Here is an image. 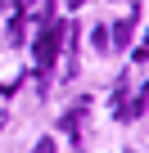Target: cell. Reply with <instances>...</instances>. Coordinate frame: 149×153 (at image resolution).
Returning a JSON list of instances; mask_svg holds the SVG:
<instances>
[{
    "mask_svg": "<svg viewBox=\"0 0 149 153\" xmlns=\"http://www.w3.org/2000/svg\"><path fill=\"white\" fill-rule=\"evenodd\" d=\"M59 41H63V23H50V27L41 32V41H36V63H41V72L54 63V54H59Z\"/></svg>",
    "mask_w": 149,
    "mask_h": 153,
    "instance_id": "6da1fadb",
    "label": "cell"
},
{
    "mask_svg": "<svg viewBox=\"0 0 149 153\" xmlns=\"http://www.w3.org/2000/svg\"><path fill=\"white\" fill-rule=\"evenodd\" d=\"M131 32H136V18H122V23H118V32H113V45H127V41H131Z\"/></svg>",
    "mask_w": 149,
    "mask_h": 153,
    "instance_id": "7a4b0ae2",
    "label": "cell"
},
{
    "mask_svg": "<svg viewBox=\"0 0 149 153\" xmlns=\"http://www.w3.org/2000/svg\"><path fill=\"white\" fill-rule=\"evenodd\" d=\"M32 153H54V140H41V144H36Z\"/></svg>",
    "mask_w": 149,
    "mask_h": 153,
    "instance_id": "3957f363",
    "label": "cell"
},
{
    "mask_svg": "<svg viewBox=\"0 0 149 153\" xmlns=\"http://www.w3.org/2000/svg\"><path fill=\"white\" fill-rule=\"evenodd\" d=\"M68 5H82V0H68Z\"/></svg>",
    "mask_w": 149,
    "mask_h": 153,
    "instance_id": "277c9868",
    "label": "cell"
}]
</instances>
